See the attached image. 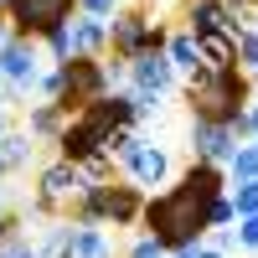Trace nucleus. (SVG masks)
<instances>
[{"instance_id": "21", "label": "nucleus", "mask_w": 258, "mask_h": 258, "mask_svg": "<svg viewBox=\"0 0 258 258\" xmlns=\"http://www.w3.org/2000/svg\"><path fill=\"white\" fill-rule=\"evenodd\" d=\"M124 258H170V253H165L155 238H145V232H140V238L129 243V253H124Z\"/></svg>"}, {"instance_id": "32", "label": "nucleus", "mask_w": 258, "mask_h": 258, "mask_svg": "<svg viewBox=\"0 0 258 258\" xmlns=\"http://www.w3.org/2000/svg\"><path fill=\"white\" fill-rule=\"evenodd\" d=\"M253 31H258V16H253Z\"/></svg>"}, {"instance_id": "11", "label": "nucleus", "mask_w": 258, "mask_h": 258, "mask_svg": "<svg viewBox=\"0 0 258 258\" xmlns=\"http://www.w3.org/2000/svg\"><path fill=\"white\" fill-rule=\"evenodd\" d=\"M217 31H238V21L222 0H191L186 6V36H217Z\"/></svg>"}, {"instance_id": "23", "label": "nucleus", "mask_w": 258, "mask_h": 258, "mask_svg": "<svg viewBox=\"0 0 258 258\" xmlns=\"http://www.w3.org/2000/svg\"><path fill=\"white\" fill-rule=\"evenodd\" d=\"M119 11V0H78V16H93V21H109Z\"/></svg>"}, {"instance_id": "6", "label": "nucleus", "mask_w": 258, "mask_h": 258, "mask_svg": "<svg viewBox=\"0 0 258 258\" xmlns=\"http://www.w3.org/2000/svg\"><path fill=\"white\" fill-rule=\"evenodd\" d=\"M41 78V47L36 41H21L11 36L6 47H0V98L6 103H21Z\"/></svg>"}, {"instance_id": "29", "label": "nucleus", "mask_w": 258, "mask_h": 258, "mask_svg": "<svg viewBox=\"0 0 258 258\" xmlns=\"http://www.w3.org/2000/svg\"><path fill=\"white\" fill-rule=\"evenodd\" d=\"M6 129H11V119H6V109H0V140H6Z\"/></svg>"}, {"instance_id": "19", "label": "nucleus", "mask_w": 258, "mask_h": 258, "mask_svg": "<svg viewBox=\"0 0 258 258\" xmlns=\"http://www.w3.org/2000/svg\"><path fill=\"white\" fill-rule=\"evenodd\" d=\"M222 170H232L238 181H258V145H238V150H232V160H227Z\"/></svg>"}, {"instance_id": "33", "label": "nucleus", "mask_w": 258, "mask_h": 258, "mask_svg": "<svg viewBox=\"0 0 258 258\" xmlns=\"http://www.w3.org/2000/svg\"><path fill=\"white\" fill-rule=\"evenodd\" d=\"M253 145H258V140H253Z\"/></svg>"}, {"instance_id": "30", "label": "nucleus", "mask_w": 258, "mask_h": 258, "mask_svg": "<svg viewBox=\"0 0 258 258\" xmlns=\"http://www.w3.org/2000/svg\"><path fill=\"white\" fill-rule=\"evenodd\" d=\"M6 6H11V0H0V16H6Z\"/></svg>"}, {"instance_id": "26", "label": "nucleus", "mask_w": 258, "mask_h": 258, "mask_svg": "<svg viewBox=\"0 0 258 258\" xmlns=\"http://www.w3.org/2000/svg\"><path fill=\"white\" fill-rule=\"evenodd\" d=\"M243 124H248V135H253V140H258V103H253V109H248V114H243Z\"/></svg>"}, {"instance_id": "10", "label": "nucleus", "mask_w": 258, "mask_h": 258, "mask_svg": "<svg viewBox=\"0 0 258 258\" xmlns=\"http://www.w3.org/2000/svg\"><path fill=\"white\" fill-rule=\"evenodd\" d=\"M170 83H176V68L165 62V52H145V57L129 62V88H135V93H155V98H165Z\"/></svg>"}, {"instance_id": "8", "label": "nucleus", "mask_w": 258, "mask_h": 258, "mask_svg": "<svg viewBox=\"0 0 258 258\" xmlns=\"http://www.w3.org/2000/svg\"><path fill=\"white\" fill-rule=\"evenodd\" d=\"M114 155H119V165L129 170V181H135V186H160V181L170 176V155H165L160 145L140 140L135 129H129V135H124V145L114 150Z\"/></svg>"}, {"instance_id": "27", "label": "nucleus", "mask_w": 258, "mask_h": 258, "mask_svg": "<svg viewBox=\"0 0 258 258\" xmlns=\"http://www.w3.org/2000/svg\"><path fill=\"white\" fill-rule=\"evenodd\" d=\"M191 258H222L217 248H197V253H191Z\"/></svg>"}, {"instance_id": "7", "label": "nucleus", "mask_w": 258, "mask_h": 258, "mask_svg": "<svg viewBox=\"0 0 258 258\" xmlns=\"http://www.w3.org/2000/svg\"><path fill=\"white\" fill-rule=\"evenodd\" d=\"M83 176H78V165H68V160H52V165H41V176H36V207L47 212V217H68V212L83 202Z\"/></svg>"}, {"instance_id": "4", "label": "nucleus", "mask_w": 258, "mask_h": 258, "mask_svg": "<svg viewBox=\"0 0 258 258\" xmlns=\"http://www.w3.org/2000/svg\"><path fill=\"white\" fill-rule=\"evenodd\" d=\"M165 41H170V31H165V21H155L150 11H114L109 16V57H119L124 68L135 57H145V52H165Z\"/></svg>"}, {"instance_id": "20", "label": "nucleus", "mask_w": 258, "mask_h": 258, "mask_svg": "<svg viewBox=\"0 0 258 258\" xmlns=\"http://www.w3.org/2000/svg\"><path fill=\"white\" fill-rule=\"evenodd\" d=\"M243 68L258 73V31H253V26L238 31V73H243Z\"/></svg>"}, {"instance_id": "14", "label": "nucleus", "mask_w": 258, "mask_h": 258, "mask_svg": "<svg viewBox=\"0 0 258 258\" xmlns=\"http://www.w3.org/2000/svg\"><path fill=\"white\" fill-rule=\"evenodd\" d=\"M73 258H114V238L103 227H73Z\"/></svg>"}, {"instance_id": "17", "label": "nucleus", "mask_w": 258, "mask_h": 258, "mask_svg": "<svg viewBox=\"0 0 258 258\" xmlns=\"http://www.w3.org/2000/svg\"><path fill=\"white\" fill-rule=\"evenodd\" d=\"M31 160V135L26 129H6V140H0V176L6 170H21Z\"/></svg>"}, {"instance_id": "2", "label": "nucleus", "mask_w": 258, "mask_h": 258, "mask_svg": "<svg viewBox=\"0 0 258 258\" xmlns=\"http://www.w3.org/2000/svg\"><path fill=\"white\" fill-rule=\"evenodd\" d=\"M248 98H253V83L248 73L238 68H197L186 78V103H191V119H202V124H222L232 129L238 140H248Z\"/></svg>"}, {"instance_id": "24", "label": "nucleus", "mask_w": 258, "mask_h": 258, "mask_svg": "<svg viewBox=\"0 0 258 258\" xmlns=\"http://www.w3.org/2000/svg\"><path fill=\"white\" fill-rule=\"evenodd\" d=\"M227 222H232V202H227V191H222V197L212 202V212H207V232L212 227H227Z\"/></svg>"}, {"instance_id": "28", "label": "nucleus", "mask_w": 258, "mask_h": 258, "mask_svg": "<svg viewBox=\"0 0 258 258\" xmlns=\"http://www.w3.org/2000/svg\"><path fill=\"white\" fill-rule=\"evenodd\" d=\"M6 41H11V26H6V16H0V47H6Z\"/></svg>"}, {"instance_id": "16", "label": "nucleus", "mask_w": 258, "mask_h": 258, "mask_svg": "<svg viewBox=\"0 0 258 258\" xmlns=\"http://www.w3.org/2000/svg\"><path fill=\"white\" fill-rule=\"evenodd\" d=\"M165 62H170V68H176V73H197V68H202V52H197V36H186V31H176V36L165 41Z\"/></svg>"}, {"instance_id": "31", "label": "nucleus", "mask_w": 258, "mask_h": 258, "mask_svg": "<svg viewBox=\"0 0 258 258\" xmlns=\"http://www.w3.org/2000/svg\"><path fill=\"white\" fill-rule=\"evenodd\" d=\"M170 258H191V253H170Z\"/></svg>"}, {"instance_id": "13", "label": "nucleus", "mask_w": 258, "mask_h": 258, "mask_svg": "<svg viewBox=\"0 0 258 258\" xmlns=\"http://www.w3.org/2000/svg\"><path fill=\"white\" fill-rule=\"evenodd\" d=\"M62 124H68V114H62L57 103H36V109H26V135L31 140H57Z\"/></svg>"}, {"instance_id": "34", "label": "nucleus", "mask_w": 258, "mask_h": 258, "mask_svg": "<svg viewBox=\"0 0 258 258\" xmlns=\"http://www.w3.org/2000/svg\"><path fill=\"white\" fill-rule=\"evenodd\" d=\"M253 78H258V73H253Z\"/></svg>"}, {"instance_id": "22", "label": "nucleus", "mask_w": 258, "mask_h": 258, "mask_svg": "<svg viewBox=\"0 0 258 258\" xmlns=\"http://www.w3.org/2000/svg\"><path fill=\"white\" fill-rule=\"evenodd\" d=\"M238 248H248V253H258V217H238Z\"/></svg>"}, {"instance_id": "9", "label": "nucleus", "mask_w": 258, "mask_h": 258, "mask_svg": "<svg viewBox=\"0 0 258 258\" xmlns=\"http://www.w3.org/2000/svg\"><path fill=\"white\" fill-rule=\"evenodd\" d=\"M238 145H243V140L232 135V129L191 119V155H197V160H212V165H227V160H232V150H238Z\"/></svg>"}, {"instance_id": "3", "label": "nucleus", "mask_w": 258, "mask_h": 258, "mask_svg": "<svg viewBox=\"0 0 258 258\" xmlns=\"http://www.w3.org/2000/svg\"><path fill=\"white\" fill-rule=\"evenodd\" d=\"M52 73H57V93H52V103L73 119L78 109L98 103V98L124 78V62H109V57H73V62H57Z\"/></svg>"}, {"instance_id": "25", "label": "nucleus", "mask_w": 258, "mask_h": 258, "mask_svg": "<svg viewBox=\"0 0 258 258\" xmlns=\"http://www.w3.org/2000/svg\"><path fill=\"white\" fill-rule=\"evenodd\" d=\"M232 243H238V238H232V227H212V248H217V253H227Z\"/></svg>"}, {"instance_id": "5", "label": "nucleus", "mask_w": 258, "mask_h": 258, "mask_svg": "<svg viewBox=\"0 0 258 258\" xmlns=\"http://www.w3.org/2000/svg\"><path fill=\"white\" fill-rule=\"evenodd\" d=\"M73 16H78V0H11L6 26L21 41H47L57 26H68Z\"/></svg>"}, {"instance_id": "18", "label": "nucleus", "mask_w": 258, "mask_h": 258, "mask_svg": "<svg viewBox=\"0 0 258 258\" xmlns=\"http://www.w3.org/2000/svg\"><path fill=\"white\" fill-rule=\"evenodd\" d=\"M227 202H232V222L238 217H258V181H238Z\"/></svg>"}, {"instance_id": "1", "label": "nucleus", "mask_w": 258, "mask_h": 258, "mask_svg": "<svg viewBox=\"0 0 258 258\" xmlns=\"http://www.w3.org/2000/svg\"><path fill=\"white\" fill-rule=\"evenodd\" d=\"M227 191V170L212 165V160H191L181 170V181L150 197L140 222H145V238H155L165 253H197L202 248V232H207V212Z\"/></svg>"}, {"instance_id": "12", "label": "nucleus", "mask_w": 258, "mask_h": 258, "mask_svg": "<svg viewBox=\"0 0 258 258\" xmlns=\"http://www.w3.org/2000/svg\"><path fill=\"white\" fill-rule=\"evenodd\" d=\"M197 52H202V68H238V31L202 36V41H197Z\"/></svg>"}, {"instance_id": "15", "label": "nucleus", "mask_w": 258, "mask_h": 258, "mask_svg": "<svg viewBox=\"0 0 258 258\" xmlns=\"http://www.w3.org/2000/svg\"><path fill=\"white\" fill-rule=\"evenodd\" d=\"M36 258H73V222L68 217L47 222V238L36 243Z\"/></svg>"}]
</instances>
